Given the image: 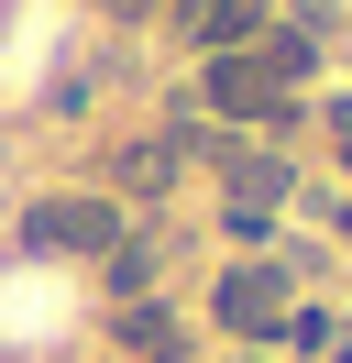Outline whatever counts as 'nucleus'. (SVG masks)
<instances>
[{
  "label": "nucleus",
  "instance_id": "f257e3e1",
  "mask_svg": "<svg viewBox=\"0 0 352 363\" xmlns=\"http://www.w3.org/2000/svg\"><path fill=\"white\" fill-rule=\"evenodd\" d=\"M22 242H33V253H110V242H121V209H110V199H33Z\"/></svg>",
  "mask_w": 352,
  "mask_h": 363
},
{
  "label": "nucleus",
  "instance_id": "f03ea898",
  "mask_svg": "<svg viewBox=\"0 0 352 363\" xmlns=\"http://www.w3.org/2000/svg\"><path fill=\"white\" fill-rule=\"evenodd\" d=\"M209 165H220V187H231V209H253V220L286 199V155H264V143H220Z\"/></svg>",
  "mask_w": 352,
  "mask_h": 363
},
{
  "label": "nucleus",
  "instance_id": "7ed1b4c3",
  "mask_svg": "<svg viewBox=\"0 0 352 363\" xmlns=\"http://www.w3.org/2000/svg\"><path fill=\"white\" fill-rule=\"evenodd\" d=\"M275 319H286V275H275V264L220 275V330H275Z\"/></svg>",
  "mask_w": 352,
  "mask_h": 363
},
{
  "label": "nucleus",
  "instance_id": "20e7f679",
  "mask_svg": "<svg viewBox=\"0 0 352 363\" xmlns=\"http://www.w3.org/2000/svg\"><path fill=\"white\" fill-rule=\"evenodd\" d=\"M209 111H275V67H264L253 45L209 55Z\"/></svg>",
  "mask_w": 352,
  "mask_h": 363
},
{
  "label": "nucleus",
  "instance_id": "39448f33",
  "mask_svg": "<svg viewBox=\"0 0 352 363\" xmlns=\"http://www.w3.org/2000/svg\"><path fill=\"white\" fill-rule=\"evenodd\" d=\"M253 11H264V0H198V45H209V55H231V45H253Z\"/></svg>",
  "mask_w": 352,
  "mask_h": 363
},
{
  "label": "nucleus",
  "instance_id": "423d86ee",
  "mask_svg": "<svg viewBox=\"0 0 352 363\" xmlns=\"http://www.w3.org/2000/svg\"><path fill=\"white\" fill-rule=\"evenodd\" d=\"M121 341H132L143 363H176V352H187V330H176L165 308H132V330H121Z\"/></svg>",
  "mask_w": 352,
  "mask_h": 363
},
{
  "label": "nucleus",
  "instance_id": "0eeeda50",
  "mask_svg": "<svg viewBox=\"0 0 352 363\" xmlns=\"http://www.w3.org/2000/svg\"><path fill=\"white\" fill-rule=\"evenodd\" d=\"M99 275H110L121 297H143V286H154V242H110V253H99Z\"/></svg>",
  "mask_w": 352,
  "mask_h": 363
},
{
  "label": "nucleus",
  "instance_id": "6e6552de",
  "mask_svg": "<svg viewBox=\"0 0 352 363\" xmlns=\"http://www.w3.org/2000/svg\"><path fill=\"white\" fill-rule=\"evenodd\" d=\"M121 177H132V187H143V199H154V187L176 177V155H165V143H132V155H121Z\"/></svg>",
  "mask_w": 352,
  "mask_h": 363
},
{
  "label": "nucleus",
  "instance_id": "1a4fd4ad",
  "mask_svg": "<svg viewBox=\"0 0 352 363\" xmlns=\"http://www.w3.org/2000/svg\"><path fill=\"white\" fill-rule=\"evenodd\" d=\"M253 55L275 67V89H286V77H308V33H275V45H253Z\"/></svg>",
  "mask_w": 352,
  "mask_h": 363
},
{
  "label": "nucleus",
  "instance_id": "9d476101",
  "mask_svg": "<svg viewBox=\"0 0 352 363\" xmlns=\"http://www.w3.org/2000/svg\"><path fill=\"white\" fill-rule=\"evenodd\" d=\"M99 11H110V23H143V11H154V0H99Z\"/></svg>",
  "mask_w": 352,
  "mask_h": 363
},
{
  "label": "nucleus",
  "instance_id": "9b49d317",
  "mask_svg": "<svg viewBox=\"0 0 352 363\" xmlns=\"http://www.w3.org/2000/svg\"><path fill=\"white\" fill-rule=\"evenodd\" d=\"M341 363H352V352H341Z\"/></svg>",
  "mask_w": 352,
  "mask_h": 363
},
{
  "label": "nucleus",
  "instance_id": "f8f14e48",
  "mask_svg": "<svg viewBox=\"0 0 352 363\" xmlns=\"http://www.w3.org/2000/svg\"><path fill=\"white\" fill-rule=\"evenodd\" d=\"M341 165H352V155H341Z\"/></svg>",
  "mask_w": 352,
  "mask_h": 363
}]
</instances>
